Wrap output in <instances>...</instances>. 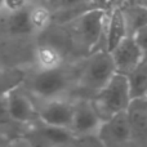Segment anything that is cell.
Segmentation results:
<instances>
[{"label":"cell","instance_id":"6","mask_svg":"<svg viewBox=\"0 0 147 147\" xmlns=\"http://www.w3.org/2000/svg\"><path fill=\"white\" fill-rule=\"evenodd\" d=\"M102 120L96 112L89 98H80L74 102V112L69 130L74 137L96 134Z\"/></svg>","mask_w":147,"mask_h":147},{"label":"cell","instance_id":"2","mask_svg":"<svg viewBox=\"0 0 147 147\" xmlns=\"http://www.w3.org/2000/svg\"><path fill=\"white\" fill-rule=\"evenodd\" d=\"M71 85L70 75L62 67L53 70H39L35 74L26 75L22 86L30 96L41 101L62 98Z\"/></svg>","mask_w":147,"mask_h":147},{"label":"cell","instance_id":"10","mask_svg":"<svg viewBox=\"0 0 147 147\" xmlns=\"http://www.w3.org/2000/svg\"><path fill=\"white\" fill-rule=\"evenodd\" d=\"M74 102L62 98L44 101L43 106L38 107L39 120L45 125L69 129L72 119Z\"/></svg>","mask_w":147,"mask_h":147},{"label":"cell","instance_id":"5","mask_svg":"<svg viewBox=\"0 0 147 147\" xmlns=\"http://www.w3.org/2000/svg\"><path fill=\"white\" fill-rule=\"evenodd\" d=\"M9 116L16 123L30 127L40 121L38 115V107L35 106L31 96L23 89L22 85L10 90L5 97Z\"/></svg>","mask_w":147,"mask_h":147},{"label":"cell","instance_id":"4","mask_svg":"<svg viewBox=\"0 0 147 147\" xmlns=\"http://www.w3.org/2000/svg\"><path fill=\"white\" fill-rule=\"evenodd\" d=\"M106 10L92 8L76 16L74 22L75 40L85 52H94L102 40L106 27Z\"/></svg>","mask_w":147,"mask_h":147},{"label":"cell","instance_id":"3","mask_svg":"<svg viewBox=\"0 0 147 147\" xmlns=\"http://www.w3.org/2000/svg\"><path fill=\"white\" fill-rule=\"evenodd\" d=\"M90 102L102 121L111 117L112 115L124 112L130 102L125 76L115 74L109 83L92 97Z\"/></svg>","mask_w":147,"mask_h":147},{"label":"cell","instance_id":"19","mask_svg":"<svg viewBox=\"0 0 147 147\" xmlns=\"http://www.w3.org/2000/svg\"><path fill=\"white\" fill-rule=\"evenodd\" d=\"M26 74L18 69L0 70V98L7 97V94L14 88L22 85Z\"/></svg>","mask_w":147,"mask_h":147},{"label":"cell","instance_id":"18","mask_svg":"<svg viewBox=\"0 0 147 147\" xmlns=\"http://www.w3.org/2000/svg\"><path fill=\"white\" fill-rule=\"evenodd\" d=\"M51 13H72L78 12V16L86 10L92 9L93 7V0H48Z\"/></svg>","mask_w":147,"mask_h":147},{"label":"cell","instance_id":"14","mask_svg":"<svg viewBox=\"0 0 147 147\" xmlns=\"http://www.w3.org/2000/svg\"><path fill=\"white\" fill-rule=\"evenodd\" d=\"M27 128L28 127H26V125L16 123L9 116L7 99H5V97L0 98V136H3L4 138H7L8 141L12 142L13 140L22 138Z\"/></svg>","mask_w":147,"mask_h":147},{"label":"cell","instance_id":"23","mask_svg":"<svg viewBox=\"0 0 147 147\" xmlns=\"http://www.w3.org/2000/svg\"><path fill=\"white\" fill-rule=\"evenodd\" d=\"M10 143V141H8L7 138H4L3 136H0V147H8Z\"/></svg>","mask_w":147,"mask_h":147},{"label":"cell","instance_id":"1","mask_svg":"<svg viewBox=\"0 0 147 147\" xmlns=\"http://www.w3.org/2000/svg\"><path fill=\"white\" fill-rule=\"evenodd\" d=\"M116 74L111 54L107 51H96L86 59L78 79V88L90 99Z\"/></svg>","mask_w":147,"mask_h":147},{"label":"cell","instance_id":"11","mask_svg":"<svg viewBox=\"0 0 147 147\" xmlns=\"http://www.w3.org/2000/svg\"><path fill=\"white\" fill-rule=\"evenodd\" d=\"M128 125L130 129V137L136 140L141 145L146 142V133H147V101L146 98H136L130 99L127 110Z\"/></svg>","mask_w":147,"mask_h":147},{"label":"cell","instance_id":"13","mask_svg":"<svg viewBox=\"0 0 147 147\" xmlns=\"http://www.w3.org/2000/svg\"><path fill=\"white\" fill-rule=\"evenodd\" d=\"M128 83L130 99L146 98L147 92V63L146 58L141 61L133 70L124 75Z\"/></svg>","mask_w":147,"mask_h":147},{"label":"cell","instance_id":"21","mask_svg":"<svg viewBox=\"0 0 147 147\" xmlns=\"http://www.w3.org/2000/svg\"><path fill=\"white\" fill-rule=\"evenodd\" d=\"M1 7L9 13L18 12L28 7V0H3Z\"/></svg>","mask_w":147,"mask_h":147},{"label":"cell","instance_id":"22","mask_svg":"<svg viewBox=\"0 0 147 147\" xmlns=\"http://www.w3.org/2000/svg\"><path fill=\"white\" fill-rule=\"evenodd\" d=\"M132 38L134 39L136 43H137L138 45H140L141 48L146 52V47H147V43H146L147 41V26L146 27H142L141 30H138L137 32L132 36Z\"/></svg>","mask_w":147,"mask_h":147},{"label":"cell","instance_id":"15","mask_svg":"<svg viewBox=\"0 0 147 147\" xmlns=\"http://www.w3.org/2000/svg\"><path fill=\"white\" fill-rule=\"evenodd\" d=\"M123 13V17L127 26L128 36H133L138 30L146 27L147 17H146V8L143 5L133 4L127 5L125 8H120Z\"/></svg>","mask_w":147,"mask_h":147},{"label":"cell","instance_id":"9","mask_svg":"<svg viewBox=\"0 0 147 147\" xmlns=\"http://www.w3.org/2000/svg\"><path fill=\"white\" fill-rule=\"evenodd\" d=\"M109 53L114 61L116 74L120 75H127L146 58V52L136 43L132 36H127Z\"/></svg>","mask_w":147,"mask_h":147},{"label":"cell","instance_id":"12","mask_svg":"<svg viewBox=\"0 0 147 147\" xmlns=\"http://www.w3.org/2000/svg\"><path fill=\"white\" fill-rule=\"evenodd\" d=\"M105 31V49L107 52H111L120 41L128 36L127 26L120 8H115L109 16Z\"/></svg>","mask_w":147,"mask_h":147},{"label":"cell","instance_id":"17","mask_svg":"<svg viewBox=\"0 0 147 147\" xmlns=\"http://www.w3.org/2000/svg\"><path fill=\"white\" fill-rule=\"evenodd\" d=\"M7 26L9 32L16 36H26L35 32L30 21V7L18 10V12L9 13Z\"/></svg>","mask_w":147,"mask_h":147},{"label":"cell","instance_id":"8","mask_svg":"<svg viewBox=\"0 0 147 147\" xmlns=\"http://www.w3.org/2000/svg\"><path fill=\"white\" fill-rule=\"evenodd\" d=\"M72 137L69 129L51 127L38 121L26 129L22 138H25L31 147H56L67 143Z\"/></svg>","mask_w":147,"mask_h":147},{"label":"cell","instance_id":"7","mask_svg":"<svg viewBox=\"0 0 147 147\" xmlns=\"http://www.w3.org/2000/svg\"><path fill=\"white\" fill-rule=\"evenodd\" d=\"M96 136L105 147H124L132 140L125 111L103 120Z\"/></svg>","mask_w":147,"mask_h":147},{"label":"cell","instance_id":"20","mask_svg":"<svg viewBox=\"0 0 147 147\" xmlns=\"http://www.w3.org/2000/svg\"><path fill=\"white\" fill-rule=\"evenodd\" d=\"M52 20V13L48 7L34 5L30 7V21L34 31H41L49 25Z\"/></svg>","mask_w":147,"mask_h":147},{"label":"cell","instance_id":"24","mask_svg":"<svg viewBox=\"0 0 147 147\" xmlns=\"http://www.w3.org/2000/svg\"><path fill=\"white\" fill-rule=\"evenodd\" d=\"M1 5H3V0H0V8H1Z\"/></svg>","mask_w":147,"mask_h":147},{"label":"cell","instance_id":"16","mask_svg":"<svg viewBox=\"0 0 147 147\" xmlns=\"http://www.w3.org/2000/svg\"><path fill=\"white\" fill-rule=\"evenodd\" d=\"M36 62L39 65V70H53L62 67L63 56L62 53L51 44H44L36 49L35 53Z\"/></svg>","mask_w":147,"mask_h":147}]
</instances>
